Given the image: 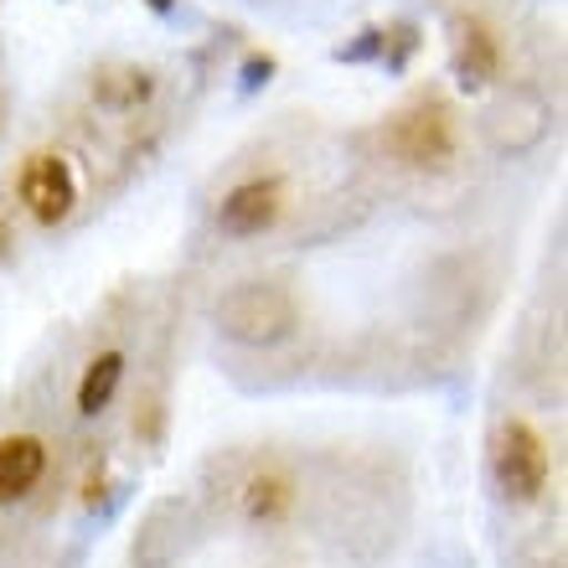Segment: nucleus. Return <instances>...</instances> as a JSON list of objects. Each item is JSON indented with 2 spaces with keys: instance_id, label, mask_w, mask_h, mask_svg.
<instances>
[{
  "instance_id": "obj_1",
  "label": "nucleus",
  "mask_w": 568,
  "mask_h": 568,
  "mask_svg": "<svg viewBox=\"0 0 568 568\" xmlns=\"http://www.w3.org/2000/svg\"><path fill=\"white\" fill-rule=\"evenodd\" d=\"M217 331L243 346H274L295 331V295L274 280H239L217 300Z\"/></svg>"
},
{
  "instance_id": "obj_2",
  "label": "nucleus",
  "mask_w": 568,
  "mask_h": 568,
  "mask_svg": "<svg viewBox=\"0 0 568 568\" xmlns=\"http://www.w3.org/2000/svg\"><path fill=\"white\" fill-rule=\"evenodd\" d=\"M491 476L507 501H538L548 486V445L523 419H507L491 439Z\"/></svg>"
},
{
  "instance_id": "obj_3",
  "label": "nucleus",
  "mask_w": 568,
  "mask_h": 568,
  "mask_svg": "<svg viewBox=\"0 0 568 568\" xmlns=\"http://www.w3.org/2000/svg\"><path fill=\"white\" fill-rule=\"evenodd\" d=\"M388 145L404 165H419V171H434V165L455 161V145H460V130H455V114L445 104H414L404 109L388 130Z\"/></svg>"
},
{
  "instance_id": "obj_4",
  "label": "nucleus",
  "mask_w": 568,
  "mask_h": 568,
  "mask_svg": "<svg viewBox=\"0 0 568 568\" xmlns=\"http://www.w3.org/2000/svg\"><path fill=\"white\" fill-rule=\"evenodd\" d=\"M16 196H21V207L42 227L68 223L78 207V176H73V165H68V155H58V150L27 155L21 176H16Z\"/></svg>"
},
{
  "instance_id": "obj_5",
  "label": "nucleus",
  "mask_w": 568,
  "mask_h": 568,
  "mask_svg": "<svg viewBox=\"0 0 568 568\" xmlns=\"http://www.w3.org/2000/svg\"><path fill=\"white\" fill-rule=\"evenodd\" d=\"M284 212V181L280 176H254L233 186L223 196V207H217V227H223L227 239H258V233H270L280 223Z\"/></svg>"
},
{
  "instance_id": "obj_6",
  "label": "nucleus",
  "mask_w": 568,
  "mask_h": 568,
  "mask_svg": "<svg viewBox=\"0 0 568 568\" xmlns=\"http://www.w3.org/2000/svg\"><path fill=\"white\" fill-rule=\"evenodd\" d=\"M542 135H548V104H538L532 93L501 99V104L486 114V140H491L501 155H523V150H532Z\"/></svg>"
},
{
  "instance_id": "obj_7",
  "label": "nucleus",
  "mask_w": 568,
  "mask_h": 568,
  "mask_svg": "<svg viewBox=\"0 0 568 568\" xmlns=\"http://www.w3.org/2000/svg\"><path fill=\"white\" fill-rule=\"evenodd\" d=\"M47 476V445L37 434H6L0 439V501H21Z\"/></svg>"
},
{
  "instance_id": "obj_8",
  "label": "nucleus",
  "mask_w": 568,
  "mask_h": 568,
  "mask_svg": "<svg viewBox=\"0 0 568 568\" xmlns=\"http://www.w3.org/2000/svg\"><path fill=\"white\" fill-rule=\"evenodd\" d=\"M496 73H501V47H496L491 27L460 21L455 27V78H460V89H486Z\"/></svg>"
},
{
  "instance_id": "obj_9",
  "label": "nucleus",
  "mask_w": 568,
  "mask_h": 568,
  "mask_svg": "<svg viewBox=\"0 0 568 568\" xmlns=\"http://www.w3.org/2000/svg\"><path fill=\"white\" fill-rule=\"evenodd\" d=\"M120 383H124V352H99V357L89 362L83 383H78V414H83V419L104 414L109 398L120 393Z\"/></svg>"
},
{
  "instance_id": "obj_10",
  "label": "nucleus",
  "mask_w": 568,
  "mask_h": 568,
  "mask_svg": "<svg viewBox=\"0 0 568 568\" xmlns=\"http://www.w3.org/2000/svg\"><path fill=\"white\" fill-rule=\"evenodd\" d=\"M150 93H155V78L140 68H114V73H99V83H93V99L104 109H140Z\"/></svg>"
},
{
  "instance_id": "obj_11",
  "label": "nucleus",
  "mask_w": 568,
  "mask_h": 568,
  "mask_svg": "<svg viewBox=\"0 0 568 568\" xmlns=\"http://www.w3.org/2000/svg\"><path fill=\"white\" fill-rule=\"evenodd\" d=\"M290 501H295V491H290V480L274 476V470L254 476L248 491H243V511H248L254 523H280L284 511H290Z\"/></svg>"
},
{
  "instance_id": "obj_12",
  "label": "nucleus",
  "mask_w": 568,
  "mask_h": 568,
  "mask_svg": "<svg viewBox=\"0 0 568 568\" xmlns=\"http://www.w3.org/2000/svg\"><path fill=\"white\" fill-rule=\"evenodd\" d=\"M331 58H336V62H373V58H383V31L367 27L357 42H352V47H336Z\"/></svg>"
},
{
  "instance_id": "obj_13",
  "label": "nucleus",
  "mask_w": 568,
  "mask_h": 568,
  "mask_svg": "<svg viewBox=\"0 0 568 568\" xmlns=\"http://www.w3.org/2000/svg\"><path fill=\"white\" fill-rule=\"evenodd\" d=\"M274 78V58H248L243 62V93H258Z\"/></svg>"
},
{
  "instance_id": "obj_14",
  "label": "nucleus",
  "mask_w": 568,
  "mask_h": 568,
  "mask_svg": "<svg viewBox=\"0 0 568 568\" xmlns=\"http://www.w3.org/2000/svg\"><path fill=\"white\" fill-rule=\"evenodd\" d=\"M11 254V223H6V217H0V258Z\"/></svg>"
},
{
  "instance_id": "obj_15",
  "label": "nucleus",
  "mask_w": 568,
  "mask_h": 568,
  "mask_svg": "<svg viewBox=\"0 0 568 568\" xmlns=\"http://www.w3.org/2000/svg\"><path fill=\"white\" fill-rule=\"evenodd\" d=\"M145 6H150L155 16H171V6H176V0H145Z\"/></svg>"
}]
</instances>
